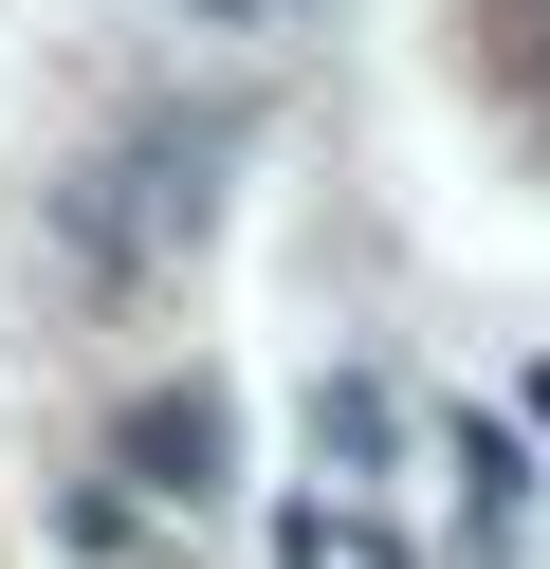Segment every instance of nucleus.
Segmentation results:
<instances>
[{"label": "nucleus", "instance_id": "f257e3e1", "mask_svg": "<svg viewBox=\"0 0 550 569\" xmlns=\"http://www.w3.org/2000/svg\"><path fill=\"white\" fill-rule=\"evenodd\" d=\"M220 166H239V111H147L129 148H92V166L56 184V258H73V295H147V276L202 239Z\"/></svg>", "mask_w": 550, "mask_h": 569}, {"label": "nucleus", "instance_id": "f03ea898", "mask_svg": "<svg viewBox=\"0 0 550 569\" xmlns=\"http://www.w3.org/2000/svg\"><path fill=\"white\" fill-rule=\"evenodd\" d=\"M129 478L220 496V405H202V386H147V405H129Z\"/></svg>", "mask_w": 550, "mask_h": 569}, {"label": "nucleus", "instance_id": "7ed1b4c3", "mask_svg": "<svg viewBox=\"0 0 550 569\" xmlns=\"http://www.w3.org/2000/svg\"><path fill=\"white\" fill-rule=\"evenodd\" d=\"M183 19H293V0H183Z\"/></svg>", "mask_w": 550, "mask_h": 569}]
</instances>
